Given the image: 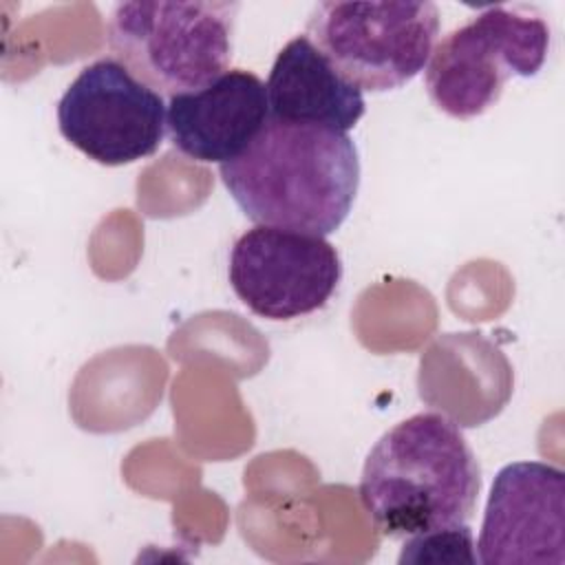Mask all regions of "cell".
I'll list each match as a JSON object with an SVG mask.
<instances>
[{
	"mask_svg": "<svg viewBox=\"0 0 565 565\" xmlns=\"http://www.w3.org/2000/svg\"><path fill=\"white\" fill-rule=\"evenodd\" d=\"M269 117L349 132L364 117L358 86L347 82L307 38H291L276 55L265 82Z\"/></svg>",
	"mask_w": 565,
	"mask_h": 565,
	"instance_id": "30bf717a",
	"label": "cell"
},
{
	"mask_svg": "<svg viewBox=\"0 0 565 565\" xmlns=\"http://www.w3.org/2000/svg\"><path fill=\"white\" fill-rule=\"evenodd\" d=\"M227 278L252 313L294 320L329 302L342 280V260L324 236L256 225L232 245Z\"/></svg>",
	"mask_w": 565,
	"mask_h": 565,
	"instance_id": "52a82bcc",
	"label": "cell"
},
{
	"mask_svg": "<svg viewBox=\"0 0 565 565\" xmlns=\"http://www.w3.org/2000/svg\"><path fill=\"white\" fill-rule=\"evenodd\" d=\"M238 9V2H119L106 42L135 77L172 97L227 71Z\"/></svg>",
	"mask_w": 565,
	"mask_h": 565,
	"instance_id": "3957f363",
	"label": "cell"
},
{
	"mask_svg": "<svg viewBox=\"0 0 565 565\" xmlns=\"http://www.w3.org/2000/svg\"><path fill=\"white\" fill-rule=\"evenodd\" d=\"M57 128L82 154L102 166L152 157L168 130L163 95L115 57L86 64L57 102Z\"/></svg>",
	"mask_w": 565,
	"mask_h": 565,
	"instance_id": "8992f818",
	"label": "cell"
},
{
	"mask_svg": "<svg viewBox=\"0 0 565 565\" xmlns=\"http://www.w3.org/2000/svg\"><path fill=\"white\" fill-rule=\"evenodd\" d=\"M267 119L265 82L245 68H227L210 84L168 102L172 146L203 163L223 166L243 154Z\"/></svg>",
	"mask_w": 565,
	"mask_h": 565,
	"instance_id": "9c48e42d",
	"label": "cell"
},
{
	"mask_svg": "<svg viewBox=\"0 0 565 565\" xmlns=\"http://www.w3.org/2000/svg\"><path fill=\"white\" fill-rule=\"evenodd\" d=\"M547 22L530 11L488 7L450 31L430 53L426 88L433 104L472 119L494 106L512 77H534L550 51Z\"/></svg>",
	"mask_w": 565,
	"mask_h": 565,
	"instance_id": "277c9868",
	"label": "cell"
},
{
	"mask_svg": "<svg viewBox=\"0 0 565 565\" xmlns=\"http://www.w3.org/2000/svg\"><path fill=\"white\" fill-rule=\"evenodd\" d=\"M437 33L435 2H318L305 35L347 82L384 93L426 71Z\"/></svg>",
	"mask_w": 565,
	"mask_h": 565,
	"instance_id": "5b68a950",
	"label": "cell"
},
{
	"mask_svg": "<svg viewBox=\"0 0 565 565\" xmlns=\"http://www.w3.org/2000/svg\"><path fill=\"white\" fill-rule=\"evenodd\" d=\"M218 174L256 225L327 236L353 207L360 157L347 132L269 117L243 154L218 166Z\"/></svg>",
	"mask_w": 565,
	"mask_h": 565,
	"instance_id": "6da1fadb",
	"label": "cell"
},
{
	"mask_svg": "<svg viewBox=\"0 0 565 565\" xmlns=\"http://www.w3.org/2000/svg\"><path fill=\"white\" fill-rule=\"evenodd\" d=\"M477 550L483 565H563L565 472L543 461L503 466L488 494Z\"/></svg>",
	"mask_w": 565,
	"mask_h": 565,
	"instance_id": "ba28073f",
	"label": "cell"
},
{
	"mask_svg": "<svg viewBox=\"0 0 565 565\" xmlns=\"http://www.w3.org/2000/svg\"><path fill=\"white\" fill-rule=\"evenodd\" d=\"M481 488L477 457L459 426L441 413H417L371 448L360 501L388 539L468 523Z\"/></svg>",
	"mask_w": 565,
	"mask_h": 565,
	"instance_id": "7a4b0ae2",
	"label": "cell"
},
{
	"mask_svg": "<svg viewBox=\"0 0 565 565\" xmlns=\"http://www.w3.org/2000/svg\"><path fill=\"white\" fill-rule=\"evenodd\" d=\"M399 563H477L472 532L466 523L408 536Z\"/></svg>",
	"mask_w": 565,
	"mask_h": 565,
	"instance_id": "8fae6325",
	"label": "cell"
}]
</instances>
